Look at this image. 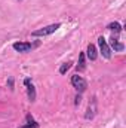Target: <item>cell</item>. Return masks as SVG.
<instances>
[{"label":"cell","instance_id":"7","mask_svg":"<svg viewBox=\"0 0 126 128\" xmlns=\"http://www.w3.org/2000/svg\"><path fill=\"white\" fill-rule=\"evenodd\" d=\"M91 61H95L96 58H98V51H96V46L92 45V43H89L88 45V48H86V54H85Z\"/></svg>","mask_w":126,"mask_h":128},{"label":"cell","instance_id":"5","mask_svg":"<svg viewBox=\"0 0 126 128\" xmlns=\"http://www.w3.org/2000/svg\"><path fill=\"white\" fill-rule=\"evenodd\" d=\"M24 85L27 86V96H28V100L30 101H36V86L31 84V79L30 78H27V79H24Z\"/></svg>","mask_w":126,"mask_h":128},{"label":"cell","instance_id":"6","mask_svg":"<svg viewBox=\"0 0 126 128\" xmlns=\"http://www.w3.org/2000/svg\"><path fill=\"white\" fill-rule=\"evenodd\" d=\"M107 43H108L110 49H114V52H122V51L125 49V45H123L117 37H114V36H111V37H110V42H107Z\"/></svg>","mask_w":126,"mask_h":128},{"label":"cell","instance_id":"2","mask_svg":"<svg viewBox=\"0 0 126 128\" xmlns=\"http://www.w3.org/2000/svg\"><path fill=\"white\" fill-rule=\"evenodd\" d=\"M71 85H73V88L77 91V94H82V92H85V91L88 90V80H86L85 78L79 76V74L71 76Z\"/></svg>","mask_w":126,"mask_h":128},{"label":"cell","instance_id":"8","mask_svg":"<svg viewBox=\"0 0 126 128\" xmlns=\"http://www.w3.org/2000/svg\"><path fill=\"white\" fill-rule=\"evenodd\" d=\"M95 113H96V101H95V98H94V101H92V106L89 104V107H88V110H86V115H85V118H86V119H94Z\"/></svg>","mask_w":126,"mask_h":128},{"label":"cell","instance_id":"14","mask_svg":"<svg viewBox=\"0 0 126 128\" xmlns=\"http://www.w3.org/2000/svg\"><path fill=\"white\" fill-rule=\"evenodd\" d=\"M7 85H9V88L13 91V79H12V78H9V80H7Z\"/></svg>","mask_w":126,"mask_h":128},{"label":"cell","instance_id":"13","mask_svg":"<svg viewBox=\"0 0 126 128\" xmlns=\"http://www.w3.org/2000/svg\"><path fill=\"white\" fill-rule=\"evenodd\" d=\"M80 101H82V94H77V96H76V101H74V103H76V106H77V104H80Z\"/></svg>","mask_w":126,"mask_h":128},{"label":"cell","instance_id":"9","mask_svg":"<svg viewBox=\"0 0 126 128\" xmlns=\"http://www.w3.org/2000/svg\"><path fill=\"white\" fill-rule=\"evenodd\" d=\"M85 58H86V55H85V52H80L79 54V63L76 66V70L80 73V72H83L85 68H86V64H85Z\"/></svg>","mask_w":126,"mask_h":128},{"label":"cell","instance_id":"1","mask_svg":"<svg viewBox=\"0 0 126 128\" xmlns=\"http://www.w3.org/2000/svg\"><path fill=\"white\" fill-rule=\"evenodd\" d=\"M60 27H61L60 22H57V24H51V26H46V27H42V28H39V30L31 32V36L33 37H45V36H51L52 33L57 32Z\"/></svg>","mask_w":126,"mask_h":128},{"label":"cell","instance_id":"3","mask_svg":"<svg viewBox=\"0 0 126 128\" xmlns=\"http://www.w3.org/2000/svg\"><path fill=\"white\" fill-rule=\"evenodd\" d=\"M39 45H40L39 42H36V43H31V42H15L12 45V48L19 54H27V52L33 51L34 48H37Z\"/></svg>","mask_w":126,"mask_h":128},{"label":"cell","instance_id":"10","mask_svg":"<svg viewBox=\"0 0 126 128\" xmlns=\"http://www.w3.org/2000/svg\"><path fill=\"white\" fill-rule=\"evenodd\" d=\"M107 30L114 32V34H119V33L122 32V26H120L117 21H114V22H110V24L107 26Z\"/></svg>","mask_w":126,"mask_h":128},{"label":"cell","instance_id":"12","mask_svg":"<svg viewBox=\"0 0 126 128\" xmlns=\"http://www.w3.org/2000/svg\"><path fill=\"white\" fill-rule=\"evenodd\" d=\"M71 64H73L71 61H67V63H64L63 66L60 67V73H61V74H65V73H67V70L71 67Z\"/></svg>","mask_w":126,"mask_h":128},{"label":"cell","instance_id":"11","mask_svg":"<svg viewBox=\"0 0 126 128\" xmlns=\"http://www.w3.org/2000/svg\"><path fill=\"white\" fill-rule=\"evenodd\" d=\"M27 121H28V122H27L25 125H22L21 128H39V124L31 118V115H27Z\"/></svg>","mask_w":126,"mask_h":128},{"label":"cell","instance_id":"4","mask_svg":"<svg viewBox=\"0 0 126 128\" xmlns=\"http://www.w3.org/2000/svg\"><path fill=\"white\" fill-rule=\"evenodd\" d=\"M98 46H99V54L102 55V58L105 60H110L111 58V49L107 43V39L104 36H99L98 37Z\"/></svg>","mask_w":126,"mask_h":128}]
</instances>
